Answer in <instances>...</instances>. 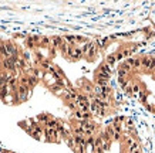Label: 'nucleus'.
<instances>
[{
	"mask_svg": "<svg viewBox=\"0 0 155 153\" xmlns=\"http://www.w3.org/2000/svg\"><path fill=\"white\" fill-rule=\"evenodd\" d=\"M66 41L70 43V44H74V43H77V37H74V36H66Z\"/></svg>",
	"mask_w": 155,
	"mask_h": 153,
	"instance_id": "obj_13",
	"label": "nucleus"
},
{
	"mask_svg": "<svg viewBox=\"0 0 155 153\" xmlns=\"http://www.w3.org/2000/svg\"><path fill=\"white\" fill-rule=\"evenodd\" d=\"M114 133H115L114 128H113V126H107V129H105V135H107L108 138H113V136H114Z\"/></svg>",
	"mask_w": 155,
	"mask_h": 153,
	"instance_id": "obj_11",
	"label": "nucleus"
},
{
	"mask_svg": "<svg viewBox=\"0 0 155 153\" xmlns=\"http://www.w3.org/2000/svg\"><path fill=\"white\" fill-rule=\"evenodd\" d=\"M134 60H135V58H132V57H128L125 63H127V64H128V65H130V67L132 68V64H134Z\"/></svg>",
	"mask_w": 155,
	"mask_h": 153,
	"instance_id": "obj_20",
	"label": "nucleus"
},
{
	"mask_svg": "<svg viewBox=\"0 0 155 153\" xmlns=\"http://www.w3.org/2000/svg\"><path fill=\"white\" fill-rule=\"evenodd\" d=\"M154 111H155V108H154Z\"/></svg>",
	"mask_w": 155,
	"mask_h": 153,
	"instance_id": "obj_22",
	"label": "nucleus"
},
{
	"mask_svg": "<svg viewBox=\"0 0 155 153\" xmlns=\"http://www.w3.org/2000/svg\"><path fill=\"white\" fill-rule=\"evenodd\" d=\"M3 67L9 71H16V67H14V63L10 60V58H4L3 60Z\"/></svg>",
	"mask_w": 155,
	"mask_h": 153,
	"instance_id": "obj_6",
	"label": "nucleus"
},
{
	"mask_svg": "<svg viewBox=\"0 0 155 153\" xmlns=\"http://www.w3.org/2000/svg\"><path fill=\"white\" fill-rule=\"evenodd\" d=\"M10 92H11V91H10V88H9L6 84L0 85V98H1V99H3V98H4L7 94H10Z\"/></svg>",
	"mask_w": 155,
	"mask_h": 153,
	"instance_id": "obj_7",
	"label": "nucleus"
},
{
	"mask_svg": "<svg viewBox=\"0 0 155 153\" xmlns=\"http://www.w3.org/2000/svg\"><path fill=\"white\" fill-rule=\"evenodd\" d=\"M16 95H17V101H26L27 96L30 95V88L26 85H19Z\"/></svg>",
	"mask_w": 155,
	"mask_h": 153,
	"instance_id": "obj_2",
	"label": "nucleus"
},
{
	"mask_svg": "<svg viewBox=\"0 0 155 153\" xmlns=\"http://www.w3.org/2000/svg\"><path fill=\"white\" fill-rule=\"evenodd\" d=\"M141 65L150 70V65H151V57H144V58H141Z\"/></svg>",
	"mask_w": 155,
	"mask_h": 153,
	"instance_id": "obj_10",
	"label": "nucleus"
},
{
	"mask_svg": "<svg viewBox=\"0 0 155 153\" xmlns=\"http://www.w3.org/2000/svg\"><path fill=\"white\" fill-rule=\"evenodd\" d=\"M4 48H6V53H7L9 57L17 55V50H16V47H14L11 43H6V44H4Z\"/></svg>",
	"mask_w": 155,
	"mask_h": 153,
	"instance_id": "obj_5",
	"label": "nucleus"
},
{
	"mask_svg": "<svg viewBox=\"0 0 155 153\" xmlns=\"http://www.w3.org/2000/svg\"><path fill=\"white\" fill-rule=\"evenodd\" d=\"M118 82H119V85L122 86V88H125L130 82H128V79L127 78H118Z\"/></svg>",
	"mask_w": 155,
	"mask_h": 153,
	"instance_id": "obj_12",
	"label": "nucleus"
},
{
	"mask_svg": "<svg viewBox=\"0 0 155 153\" xmlns=\"http://www.w3.org/2000/svg\"><path fill=\"white\" fill-rule=\"evenodd\" d=\"M67 54H68L71 58H74V60L81 58V55H83V53H81V48H80V47H73V45H70V47H68V51H67Z\"/></svg>",
	"mask_w": 155,
	"mask_h": 153,
	"instance_id": "obj_3",
	"label": "nucleus"
},
{
	"mask_svg": "<svg viewBox=\"0 0 155 153\" xmlns=\"http://www.w3.org/2000/svg\"><path fill=\"white\" fill-rule=\"evenodd\" d=\"M50 43L53 44V47H60L63 44V38L61 37H53L50 40Z\"/></svg>",
	"mask_w": 155,
	"mask_h": 153,
	"instance_id": "obj_9",
	"label": "nucleus"
},
{
	"mask_svg": "<svg viewBox=\"0 0 155 153\" xmlns=\"http://www.w3.org/2000/svg\"><path fill=\"white\" fill-rule=\"evenodd\" d=\"M44 135H46V138H47L48 140H57V138H58L57 130H56V129H50V128H46Z\"/></svg>",
	"mask_w": 155,
	"mask_h": 153,
	"instance_id": "obj_4",
	"label": "nucleus"
},
{
	"mask_svg": "<svg viewBox=\"0 0 155 153\" xmlns=\"http://www.w3.org/2000/svg\"><path fill=\"white\" fill-rule=\"evenodd\" d=\"M124 89H125V94H127V95H132V88H131V84H128Z\"/></svg>",
	"mask_w": 155,
	"mask_h": 153,
	"instance_id": "obj_18",
	"label": "nucleus"
},
{
	"mask_svg": "<svg viewBox=\"0 0 155 153\" xmlns=\"http://www.w3.org/2000/svg\"><path fill=\"white\" fill-rule=\"evenodd\" d=\"M140 67H141V58H135L134 64H132V68H140Z\"/></svg>",
	"mask_w": 155,
	"mask_h": 153,
	"instance_id": "obj_17",
	"label": "nucleus"
},
{
	"mask_svg": "<svg viewBox=\"0 0 155 153\" xmlns=\"http://www.w3.org/2000/svg\"><path fill=\"white\" fill-rule=\"evenodd\" d=\"M155 68V57H151V65H150V70H154Z\"/></svg>",
	"mask_w": 155,
	"mask_h": 153,
	"instance_id": "obj_21",
	"label": "nucleus"
},
{
	"mask_svg": "<svg viewBox=\"0 0 155 153\" xmlns=\"http://www.w3.org/2000/svg\"><path fill=\"white\" fill-rule=\"evenodd\" d=\"M127 71H124V70H118V78H125L127 76Z\"/></svg>",
	"mask_w": 155,
	"mask_h": 153,
	"instance_id": "obj_19",
	"label": "nucleus"
},
{
	"mask_svg": "<svg viewBox=\"0 0 155 153\" xmlns=\"http://www.w3.org/2000/svg\"><path fill=\"white\" fill-rule=\"evenodd\" d=\"M37 119H39L40 122H44V123H46V122H47V120H48L50 118H48V115L43 114V115H39V118H37Z\"/></svg>",
	"mask_w": 155,
	"mask_h": 153,
	"instance_id": "obj_16",
	"label": "nucleus"
},
{
	"mask_svg": "<svg viewBox=\"0 0 155 153\" xmlns=\"http://www.w3.org/2000/svg\"><path fill=\"white\" fill-rule=\"evenodd\" d=\"M113 70L110 65H107L105 63L100 65L98 68V74H97V78H104V79H110V75H111Z\"/></svg>",
	"mask_w": 155,
	"mask_h": 153,
	"instance_id": "obj_1",
	"label": "nucleus"
},
{
	"mask_svg": "<svg viewBox=\"0 0 155 153\" xmlns=\"http://www.w3.org/2000/svg\"><path fill=\"white\" fill-rule=\"evenodd\" d=\"M115 54H110V55H107V58H105V64H107V65H110V67H111V65H114V64H115Z\"/></svg>",
	"mask_w": 155,
	"mask_h": 153,
	"instance_id": "obj_8",
	"label": "nucleus"
},
{
	"mask_svg": "<svg viewBox=\"0 0 155 153\" xmlns=\"http://www.w3.org/2000/svg\"><path fill=\"white\" fill-rule=\"evenodd\" d=\"M119 70H124V71L130 73V70H132V68H131V67H130L127 63H122V64H121V67H119Z\"/></svg>",
	"mask_w": 155,
	"mask_h": 153,
	"instance_id": "obj_14",
	"label": "nucleus"
},
{
	"mask_svg": "<svg viewBox=\"0 0 155 153\" xmlns=\"http://www.w3.org/2000/svg\"><path fill=\"white\" fill-rule=\"evenodd\" d=\"M131 88H132V94H138V92L141 91V88H140V85H138V84H132V85H131Z\"/></svg>",
	"mask_w": 155,
	"mask_h": 153,
	"instance_id": "obj_15",
	"label": "nucleus"
}]
</instances>
